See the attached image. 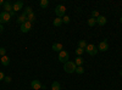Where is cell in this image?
<instances>
[{"label":"cell","instance_id":"6da1fadb","mask_svg":"<svg viewBox=\"0 0 122 90\" xmlns=\"http://www.w3.org/2000/svg\"><path fill=\"white\" fill-rule=\"evenodd\" d=\"M76 68H77V66L73 61H68V62L64 63V71L66 73H75Z\"/></svg>","mask_w":122,"mask_h":90},{"label":"cell","instance_id":"7a4b0ae2","mask_svg":"<svg viewBox=\"0 0 122 90\" xmlns=\"http://www.w3.org/2000/svg\"><path fill=\"white\" fill-rule=\"evenodd\" d=\"M84 51L88 54V55H90V56H95L97 54H98V47L94 45V44H88L87 45V47L84 49Z\"/></svg>","mask_w":122,"mask_h":90},{"label":"cell","instance_id":"3957f363","mask_svg":"<svg viewBox=\"0 0 122 90\" xmlns=\"http://www.w3.org/2000/svg\"><path fill=\"white\" fill-rule=\"evenodd\" d=\"M59 61L61 63H66L70 61V54L66 51V50H62V51L59 52Z\"/></svg>","mask_w":122,"mask_h":90},{"label":"cell","instance_id":"277c9868","mask_svg":"<svg viewBox=\"0 0 122 90\" xmlns=\"http://www.w3.org/2000/svg\"><path fill=\"white\" fill-rule=\"evenodd\" d=\"M55 14H56L57 17L62 18L64 16H66V7L64 5H57L55 7Z\"/></svg>","mask_w":122,"mask_h":90},{"label":"cell","instance_id":"5b68a950","mask_svg":"<svg viewBox=\"0 0 122 90\" xmlns=\"http://www.w3.org/2000/svg\"><path fill=\"white\" fill-rule=\"evenodd\" d=\"M10 19H11V16H10V14H9V12L3 11L1 14H0V23H1V24L10 22Z\"/></svg>","mask_w":122,"mask_h":90},{"label":"cell","instance_id":"8992f818","mask_svg":"<svg viewBox=\"0 0 122 90\" xmlns=\"http://www.w3.org/2000/svg\"><path fill=\"white\" fill-rule=\"evenodd\" d=\"M98 47V50H100V51H107L109 50V43H107V39H104L103 42H100L99 43V45L97 46Z\"/></svg>","mask_w":122,"mask_h":90},{"label":"cell","instance_id":"52a82bcc","mask_svg":"<svg viewBox=\"0 0 122 90\" xmlns=\"http://www.w3.org/2000/svg\"><path fill=\"white\" fill-rule=\"evenodd\" d=\"M20 29H21L22 33H28L30 29H32V23L27 21V22H25V23L21 24V28H20Z\"/></svg>","mask_w":122,"mask_h":90},{"label":"cell","instance_id":"ba28073f","mask_svg":"<svg viewBox=\"0 0 122 90\" xmlns=\"http://www.w3.org/2000/svg\"><path fill=\"white\" fill-rule=\"evenodd\" d=\"M30 86L34 90H39V89H42V83H40L38 79H33V81L30 82Z\"/></svg>","mask_w":122,"mask_h":90},{"label":"cell","instance_id":"9c48e42d","mask_svg":"<svg viewBox=\"0 0 122 90\" xmlns=\"http://www.w3.org/2000/svg\"><path fill=\"white\" fill-rule=\"evenodd\" d=\"M22 7H23V3L22 1H16V3L12 4V9H14L15 12L16 11H20V10H22Z\"/></svg>","mask_w":122,"mask_h":90},{"label":"cell","instance_id":"30bf717a","mask_svg":"<svg viewBox=\"0 0 122 90\" xmlns=\"http://www.w3.org/2000/svg\"><path fill=\"white\" fill-rule=\"evenodd\" d=\"M106 22H107V19L105 16H99L97 18V24H99V26H105Z\"/></svg>","mask_w":122,"mask_h":90},{"label":"cell","instance_id":"8fae6325","mask_svg":"<svg viewBox=\"0 0 122 90\" xmlns=\"http://www.w3.org/2000/svg\"><path fill=\"white\" fill-rule=\"evenodd\" d=\"M16 21H17V23H18V24H22V23L27 22V15H26L25 12H22V15H21V16H18Z\"/></svg>","mask_w":122,"mask_h":90},{"label":"cell","instance_id":"7c38bea8","mask_svg":"<svg viewBox=\"0 0 122 90\" xmlns=\"http://www.w3.org/2000/svg\"><path fill=\"white\" fill-rule=\"evenodd\" d=\"M51 49L54 50V51H57V52H60V51H62L64 46H62V44H61V43H55V44H53Z\"/></svg>","mask_w":122,"mask_h":90},{"label":"cell","instance_id":"4fadbf2b","mask_svg":"<svg viewBox=\"0 0 122 90\" xmlns=\"http://www.w3.org/2000/svg\"><path fill=\"white\" fill-rule=\"evenodd\" d=\"M12 4L10 3V1H5V4H4V11L5 12H11L12 11Z\"/></svg>","mask_w":122,"mask_h":90},{"label":"cell","instance_id":"5bb4252c","mask_svg":"<svg viewBox=\"0 0 122 90\" xmlns=\"http://www.w3.org/2000/svg\"><path fill=\"white\" fill-rule=\"evenodd\" d=\"M0 62H1L3 66H9L10 65V57L9 56H1V58H0Z\"/></svg>","mask_w":122,"mask_h":90},{"label":"cell","instance_id":"9a60e30c","mask_svg":"<svg viewBox=\"0 0 122 90\" xmlns=\"http://www.w3.org/2000/svg\"><path fill=\"white\" fill-rule=\"evenodd\" d=\"M83 62H84V60L82 58V56H77V57H76V60H75V63H76V66H77V67L82 66V65H83Z\"/></svg>","mask_w":122,"mask_h":90},{"label":"cell","instance_id":"2e32d148","mask_svg":"<svg viewBox=\"0 0 122 90\" xmlns=\"http://www.w3.org/2000/svg\"><path fill=\"white\" fill-rule=\"evenodd\" d=\"M53 24L55 27H60L61 24H62V18H60V17H56L54 21H53Z\"/></svg>","mask_w":122,"mask_h":90},{"label":"cell","instance_id":"e0dca14e","mask_svg":"<svg viewBox=\"0 0 122 90\" xmlns=\"http://www.w3.org/2000/svg\"><path fill=\"white\" fill-rule=\"evenodd\" d=\"M39 6L42 9H46L49 6V1H48V0H40V1H39Z\"/></svg>","mask_w":122,"mask_h":90},{"label":"cell","instance_id":"ac0fdd59","mask_svg":"<svg viewBox=\"0 0 122 90\" xmlns=\"http://www.w3.org/2000/svg\"><path fill=\"white\" fill-rule=\"evenodd\" d=\"M87 23H88V26L89 27H94L95 24H97V19L95 18H93V17H90L88 21H87Z\"/></svg>","mask_w":122,"mask_h":90},{"label":"cell","instance_id":"d6986e66","mask_svg":"<svg viewBox=\"0 0 122 90\" xmlns=\"http://www.w3.org/2000/svg\"><path fill=\"white\" fill-rule=\"evenodd\" d=\"M51 90H61V85L59 82H54L51 84Z\"/></svg>","mask_w":122,"mask_h":90},{"label":"cell","instance_id":"ffe728a7","mask_svg":"<svg viewBox=\"0 0 122 90\" xmlns=\"http://www.w3.org/2000/svg\"><path fill=\"white\" fill-rule=\"evenodd\" d=\"M34 19H36V15L32 12V14H29V15H27V21L28 22H30V23H33L34 22Z\"/></svg>","mask_w":122,"mask_h":90},{"label":"cell","instance_id":"44dd1931","mask_svg":"<svg viewBox=\"0 0 122 90\" xmlns=\"http://www.w3.org/2000/svg\"><path fill=\"white\" fill-rule=\"evenodd\" d=\"M87 45H88V44H87L86 40H79V42H78V47H81V49H86Z\"/></svg>","mask_w":122,"mask_h":90},{"label":"cell","instance_id":"7402d4cb","mask_svg":"<svg viewBox=\"0 0 122 90\" xmlns=\"http://www.w3.org/2000/svg\"><path fill=\"white\" fill-rule=\"evenodd\" d=\"M75 52H76V55H77V56H82V55H83V52H86V51H84V49H81V47H77Z\"/></svg>","mask_w":122,"mask_h":90},{"label":"cell","instance_id":"603a6c76","mask_svg":"<svg viewBox=\"0 0 122 90\" xmlns=\"http://www.w3.org/2000/svg\"><path fill=\"white\" fill-rule=\"evenodd\" d=\"M75 72H76L77 74H83V73H84V68H83L82 66H79V67L76 68V71H75Z\"/></svg>","mask_w":122,"mask_h":90},{"label":"cell","instance_id":"cb8c5ba5","mask_svg":"<svg viewBox=\"0 0 122 90\" xmlns=\"http://www.w3.org/2000/svg\"><path fill=\"white\" fill-rule=\"evenodd\" d=\"M70 21H71V19H70V17H68V16H64V17H62V23L68 24V23H70Z\"/></svg>","mask_w":122,"mask_h":90},{"label":"cell","instance_id":"d4e9b609","mask_svg":"<svg viewBox=\"0 0 122 90\" xmlns=\"http://www.w3.org/2000/svg\"><path fill=\"white\" fill-rule=\"evenodd\" d=\"M26 15H29V14H32L33 11H32V9H30L29 6H27V7H25V11H23Z\"/></svg>","mask_w":122,"mask_h":90},{"label":"cell","instance_id":"484cf974","mask_svg":"<svg viewBox=\"0 0 122 90\" xmlns=\"http://www.w3.org/2000/svg\"><path fill=\"white\" fill-rule=\"evenodd\" d=\"M99 16H100V15H99V12L97 11V10H94V11L92 12V17H93V18H95V19H97Z\"/></svg>","mask_w":122,"mask_h":90},{"label":"cell","instance_id":"4316f807","mask_svg":"<svg viewBox=\"0 0 122 90\" xmlns=\"http://www.w3.org/2000/svg\"><path fill=\"white\" fill-rule=\"evenodd\" d=\"M0 55H1V56L6 55V49L5 47H0Z\"/></svg>","mask_w":122,"mask_h":90},{"label":"cell","instance_id":"83f0119b","mask_svg":"<svg viewBox=\"0 0 122 90\" xmlns=\"http://www.w3.org/2000/svg\"><path fill=\"white\" fill-rule=\"evenodd\" d=\"M4 81L6 82V83H11V77H9V76H5V79Z\"/></svg>","mask_w":122,"mask_h":90},{"label":"cell","instance_id":"f1b7e54d","mask_svg":"<svg viewBox=\"0 0 122 90\" xmlns=\"http://www.w3.org/2000/svg\"><path fill=\"white\" fill-rule=\"evenodd\" d=\"M4 79H5V74H4L1 71H0V82H1V81H4Z\"/></svg>","mask_w":122,"mask_h":90},{"label":"cell","instance_id":"f546056e","mask_svg":"<svg viewBox=\"0 0 122 90\" xmlns=\"http://www.w3.org/2000/svg\"><path fill=\"white\" fill-rule=\"evenodd\" d=\"M3 31H4V26L0 23V33H3Z\"/></svg>","mask_w":122,"mask_h":90},{"label":"cell","instance_id":"4dcf8cb0","mask_svg":"<svg viewBox=\"0 0 122 90\" xmlns=\"http://www.w3.org/2000/svg\"><path fill=\"white\" fill-rule=\"evenodd\" d=\"M9 14H10V16H11V17H14V16H15V11H14V10H12L11 12H9Z\"/></svg>","mask_w":122,"mask_h":90},{"label":"cell","instance_id":"1f68e13d","mask_svg":"<svg viewBox=\"0 0 122 90\" xmlns=\"http://www.w3.org/2000/svg\"><path fill=\"white\" fill-rule=\"evenodd\" d=\"M4 4H5L4 0H0V5H3V6H4Z\"/></svg>","mask_w":122,"mask_h":90},{"label":"cell","instance_id":"d6a6232c","mask_svg":"<svg viewBox=\"0 0 122 90\" xmlns=\"http://www.w3.org/2000/svg\"><path fill=\"white\" fill-rule=\"evenodd\" d=\"M120 22H121V23H122V16H121V17H120Z\"/></svg>","mask_w":122,"mask_h":90},{"label":"cell","instance_id":"836d02e7","mask_svg":"<svg viewBox=\"0 0 122 90\" xmlns=\"http://www.w3.org/2000/svg\"><path fill=\"white\" fill-rule=\"evenodd\" d=\"M120 76H122V69H121V71H120Z\"/></svg>","mask_w":122,"mask_h":90}]
</instances>
